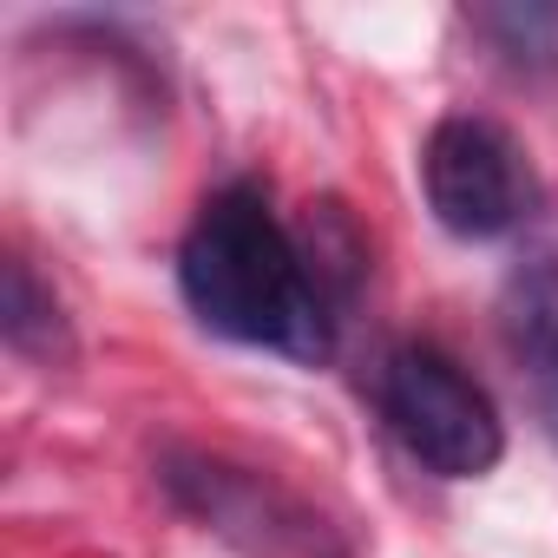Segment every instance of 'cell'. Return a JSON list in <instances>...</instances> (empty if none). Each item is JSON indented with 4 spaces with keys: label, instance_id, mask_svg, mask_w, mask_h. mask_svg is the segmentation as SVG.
Wrapping results in <instances>:
<instances>
[{
    "label": "cell",
    "instance_id": "cell-7",
    "mask_svg": "<svg viewBox=\"0 0 558 558\" xmlns=\"http://www.w3.org/2000/svg\"><path fill=\"white\" fill-rule=\"evenodd\" d=\"M473 27L512 66H558V8H480Z\"/></svg>",
    "mask_w": 558,
    "mask_h": 558
},
{
    "label": "cell",
    "instance_id": "cell-1",
    "mask_svg": "<svg viewBox=\"0 0 558 558\" xmlns=\"http://www.w3.org/2000/svg\"><path fill=\"white\" fill-rule=\"evenodd\" d=\"M178 290L191 316L223 342L290 362H323L336 349L323 263L276 217L263 184H223L197 204L178 243Z\"/></svg>",
    "mask_w": 558,
    "mask_h": 558
},
{
    "label": "cell",
    "instance_id": "cell-2",
    "mask_svg": "<svg viewBox=\"0 0 558 558\" xmlns=\"http://www.w3.org/2000/svg\"><path fill=\"white\" fill-rule=\"evenodd\" d=\"M375 401L401 453L434 480H480L506 453V421L493 395L434 342H408L381 362Z\"/></svg>",
    "mask_w": 558,
    "mask_h": 558
},
{
    "label": "cell",
    "instance_id": "cell-6",
    "mask_svg": "<svg viewBox=\"0 0 558 558\" xmlns=\"http://www.w3.org/2000/svg\"><path fill=\"white\" fill-rule=\"evenodd\" d=\"M0 336H8L14 355L27 362H66L73 355V336H66V316H60V296L34 276L27 256L8 263V303H0Z\"/></svg>",
    "mask_w": 558,
    "mask_h": 558
},
{
    "label": "cell",
    "instance_id": "cell-5",
    "mask_svg": "<svg viewBox=\"0 0 558 558\" xmlns=\"http://www.w3.org/2000/svg\"><path fill=\"white\" fill-rule=\"evenodd\" d=\"M506 342H512V362L525 368L532 381V401L558 440V263L551 256H532L525 269H512L506 283Z\"/></svg>",
    "mask_w": 558,
    "mask_h": 558
},
{
    "label": "cell",
    "instance_id": "cell-3",
    "mask_svg": "<svg viewBox=\"0 0 558 558\" xmlns=\"http://www.w3.org/2000/svg\"><path fill=\"white\" fill-rule=\"evenodd\" d=\"M158 480L178 512H191L204 532H217L243 558H355L336 519H323L276 473L236 466L223 453H165Z\"/></svg>",
    "mask_w": 558,
    "mask_h": 558
},
{
    "label": "cell",
    "instance_id": "cell-4",
    "mask_svg": "<svg viewBox=\"0 0 558 558\" xmlns=\"http://www.w3.org/2000/svg\"><path fill=\"white\" fill-rule=\"evenodd\" d=\"M421 191H427V210L440 217V230H453L466 243H493L532 210V171H525L519 138L480 112L434 119V132L421 145Z\"/></svg>",
    "mask_w": 558,
    "mask_h": 558
}]
</instances>
